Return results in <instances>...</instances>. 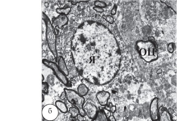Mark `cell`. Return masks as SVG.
Instances as JSON below:
<instances>
[{
  "instance_id": "18",
  "label": "cell",
  "mask_w": 177,
  "mask_h": 121,
  "mask_svg": "<svg viewBox=\"0 0 177 121\" xmlns=\"http://www.w3.org/2000/svg\"><path fill=\"white\" fill-rule=\"evenodd\" d=\"M95 6L100 7L102 8L105 7L106 6V5L105 3L102 2L96 1L95 2Z\"/></svg>"
},
{
  "instance_id": "22",
  "label": "cell",
  "mask_w": 177,
  "mask_h": 121,
  "mask_svg": "<svg viewBox=\"0 0 177 121\" xmlns=\"http://www.w3.org/2000/svg\"><path fill=\"white\" fill-rule=\"evenodd\" d=\"M58 3L60 6L63 8L66 5V1H58Z\"/></svg>"
},
{
  "instance_id": "23",
  "label": "cell",
  "mask_w": 177,
  "mask_h": 121,
  "mask_svg": "<svg viewBox=\"0 0 177 121\" xmlns=\"http://www.w3.org/2000/svg\"><path fill=\"white\" fill-rule=\"evenodd\" d=\"M77 119L79 121H85L86 120V118L85 117V116H82V115H80V114L78 115V116L77 117Z\"/></svg>"
},
{
  "instance_id": "11",
  "label": "cell",
  "mask_w": 177,
  "mask_h": 121,
  "mask_svg": "<svg viewBox=\"0 0 177 121\" xmlns=\"http://www.w3.org/2000/svg\"><path fill=\"white\" fill-rule=\"evenodd\" d=\"M57 61L58 66L61 71L66 76H68L69 74L68 69L65 61L62 56H59Z\"/></svg>"
},
{
  "instance_id": "14",
  "label": "cell",
  "mask_w": 177,
  "mask_h": 121,
  "mask_svg": "<svg viewBox=\"0 0 177 121\" xmlns=\"http://www.w3.org/2000/svg\"><path fill=\"white\" fill-rule=\"evenodd\" d=\"M71 9L70 7L65 8H58L56 9V12L60 14H63L67 16L71 12Z\"/></svg>"
},
{
  "instance_id": "12",
  "label": "cell",
  "mask_w": 177,
  "mask_h": 121,
  "mask_svg": "<svg viewBox=\"0 0 177 121\" xmlns=\"http://www.w3.org/2000/svg\"><path fill=\"white\" fill-rule=\"evenodd\" d=\"M55 105L60 112L63 114H66L68 112V109L66 104L62 101L58 100L55 102Z\"/></svg>"
},
{
  "instance_id": "5",
  "label": "cell",
  "mask_w": 177,
  "mask_h": 121,
  "mask_svg": "<svg viewBox=\"0 0 177 121\" xmlns=\"http://www.w3.org/2000/svg\"><path fill=\"white\" fill-rule=\"evenodd\" d=\"M42 116L48 121H53L57 118L58 115V110L55 105L48 104L42 109Z\"/></svg>"
},
{
  "instance_id": "21",
  "label": "cell",
  "mask_w": 177,
  "mask_h": 121,
  "mask_svg": "<svg viewBox=\"0 0 177 121\" xmlns=\"http://www.w3.org/2000/svg\"><path fill=\"white\" fill-rule=\"evenodd\" d=\"M88 1H71V3L73 5H76L77 4L80 3V2H89Z\"/></svg>"
},
{
  "instance_id": "7",
  "label": "cell",
  "mask_w": 177,
  "mask_h": 121,
  "mask_svg": "<svg viewBox=\"0 0 177 121\" xmlns=\"http://www.w3.org/2000/svg\"><path fill=\"white\" fill-rule=\"evenodd\" d=\"M159 100L157 98H154L151 102L150 106V113L153 121L159 120Z\"/></svg>"
},
{
  "instance_id": "9",
  "label": "cell",
  "mask_w": 177,
  "mask_h": 121,
  "mask_svg": "<svg viewBox=\"0 0 177 121\" xmlns=\"http://www.w3.org/2000/svg\"><path fill=\"white\" fill-rule=\"evenodd\" d=\"M69 18L67 16L63 14H60L58 17L54 20L52 25L54 26H57L59 28H62L68 24Z\"/></svg>"
},
{
  "instance_id": "26",
  "label": "cell",
  "mask_w": 177,
  "mask_h": 121,
  "mask_svg": "<svg viewBox=\"0 0 177 121\" xmlns=\"http://www.w3.org/2000/svg\"><path fill=\"white\" fill-rule=\"evenodd\" d=\"M44 100V96L43 94H42V103H43Z\"/></svg>"
},
{
  "instance_id": "3",
  "label": "cell",
  "mask_w": 177,
  "mask_h": 121,
  "mask_svg": "<svg viewBox=\"0 0 177 121\" xmlns=\"http://www.w3.org/2000/svg\"><path fill=\"white\" fill-rule=\"evenodd\" d=\"M67 100L73 106L76 107L79 110L80 114L85 116V113L83 109V106L85 102V99L84 96L80 95L76 91L70 89L64 88Z\"/></svg>"
},
{
  "instance_id": "6",
  "label": "cell",
  "mask_w": 177,
  "mask_h": 121,
  "mask_svg": "<svg viewBox=\"0 0 177 121\" xmlns=\"http://www.w3.org/2000/svg\"><path fill=\"white\" fill-rule=\"evenodd\" d=\"M83 109L85 115H86L89 119L92 120L96 119L98 114V109L92 100L88 99L85 101L83 106Z\"/></svg>"
},
{
  "instance_id": "16",
  "label": "cell",
  "mask_w": 177,
  "mask_h": 121,
  "mask_svg": "<svg viewBox=\"0 0 177 121\" xmlns=\"http://www.w3.org/2000/svg\"><path fill=\"white\" fill-rule=\"evenodd\" d=\"M49 86L47 82H42V93L47 94L49 93Z\"/></svg>"
},
{
  "instance_id": "1",
  "label": "cell",
  "mask_w": 177,
  "mask_h": 121,
  "mask_svg": "<svg viewBox=\"0 0 177 121\" xmlns=\"http://www.w3.org/2000/svg\"><path fill=\"white\" fill-rule=\"evenodd\" d=\"M42 19L46 27V37L48 47L54 56L55 60L57 61L58 54L57 45V37L54 27L49 17L44 12H43Z\"/></svg>"
},
{
  "instance_id": "17",
  "label": "cell",
  "mask_w": 177,
  "mask_h": 121,
  "mask_svg": "<svg viewBox=\"0 0 177 121\" xmlns=\"http://www.w3.org/2000/svg\"><path fill=\"white\" fill-rule=\"evenodd\" d=\"M47 81L48 84L50 85H53L55 81L54 76L52 74L48 75L47 78Z\"/></svg>"
},
{
  "instance_id": "2",
  "label": "cell",
  "mask_w": 177,
  "mask_h": 121,
  "mask_svg": "<svg viewBox=\"0 0 177 121\" xmlns=\"http://www.w3.org/2000/svg\"><path fill=\"white\" fill-rule=\"evenodd\" d=\"M137 45L141 57L147 62H151L157 58V50L152 42L140 41L138 42Z\"/></svg>"
},
{
  "instance_id": "10",
  "label": "cell",
  "mask_w": 177,
  "mask_h": 121,
  "mask_svg": "<svg viewBox=\"0 0 177 121\" xmlns=\"http://www.w3.org/2000/svg\"><path fill=\"white\" fill-rule=\"evenodd\" d=\"M159 117L160 121H172V117L166 108L160 107L159 110Z\"/></svg>"
},
{
  "instance_id": "8",
  "label": "cell",
  "mask_w": 177,
  "mask_h": 121,
  "mask_svg": "<svg viewBox=\"0 0 177 121\" xmlns=\"http://www.w3.org/2000/svg\"><path fill=\"white\" fill-rule=\"evenodd\" d=\"M110 97V93L105 91H99L96 94V98L99 103L103 106L107 105Z\"/></svg>"
},
{
  "instance_id": "13",
  "label": "cell",
  "mask_w": 177,
  "mask_h": 121,
  "mask_svg": "<svg viewBox=\"0 0 177 121\" xmlns=\"http://www.w3.org/2000/svg\"><path fill=\"white\" fill-rule=\"evenodd\" d=\"M77 93L82 96H86L89 91L88 88L84 83H81L77 88Z\"/></svg>"
},
{
  "instance_id": "27",
  "label": "cell",
  "mask_w": 177,
  "mask_h": 121,
  "mask_svg": "<svg viewBox=\"0 0 177 121\" xmlns=\"http://www.w3.org/2000/svg\"><path fill=\"white\" fill-rule=\"evenodd\" d=\"M44 80V77L43 76V74H42V81H43Z\"/></svg>"
},
{
  "instance_id": "19",
  "label": "cell",
  "mask_w": 177,
  "mask_h": 121,
  "mask_svg": "<svg viewBox=\"0 0 177 121\" xmlns=\"http://www.w3.org/2000/svg\"><path fill=\"white\" fill-rule=\"evenodd\" d=\"M103 17L107 21L110 23H112L114 22V18L111 16L109 15H104Z\"/></svg>"
},
{
  "instance_id": "15",
  "label": "cell",
  "mask_w": 177,
  "mask_h": 121,
  "mask_svg": "<svg viewBox=\"0 0 177 121\" xmlns=\"http://www.w3.org/2000/svg\"><path fill=\"white\" fill-rule=\"evenodd\" d=\"M68 112L69 113L71 114V117L72 118L77 117L80 114L79 109L74 106L70 108Z\"/></svg>"
},
{
  "instance_id": "24",
  "label": "cell",
  "mask_w": 177,
  "mask_h": 121,
  "mask_svg": "<svg viewBox=\"0 0 177 121\" xmlns=\"http://www.w3.org/2000/svg\"><path fill=\"white\" fill-rule=\"evenodd\" d=\"M66 98V95L65 92L63 91V92L61 93L60 96V99L61 100H63Z\"/></svg>"
},
{
  "instance_id": "25",
  "label": "cell",
  "mask_w": 177,
  "mask_h": 121,
  "mask_svg": "<svg viewBox=\"0 0 177 121\" xmlns=\"http://www.w3.org/2000/svg\"><path fill=\"white\" fill-rule=\"evenodd\" d=\"M108 118L109 120L111 121H116V120L115 119V118L113 115H111V116L109 117Z\"/></svg>"
},
{
  "instance_id": "20",
  "label": "cell",
  "mask_w": 177,
  "mask_h": 121,
  "mask_svg": "<svg viewBox=\"0 0 177 121\" xmlns=\"http://www.w3.org/2000/svg\"><path fill=\"white\" fill-rule=\"evenodd\" d=\"M93 9L96 11V12L99 13H102L104 12V10L103 8L98 7H93Z\"/></svg>"
},
{
  "instance_id": "4",
  "label": "cell",
  "mask_w": 177,
  "mask_h": 121,
  "mask_svg": "<svg viewBox=\"0 0 177 121\" xmlns=\"http://www.w3.org/2000/svg\"><path fill=\"white\" fill-rule=\"evenodd\" d=\"M42 63L47 68L52 70L56 77L63 84L65 85H68L69 80L67 78L61 71L57 63L46 59H43Z\"/></svg>"
}]
</instances>
